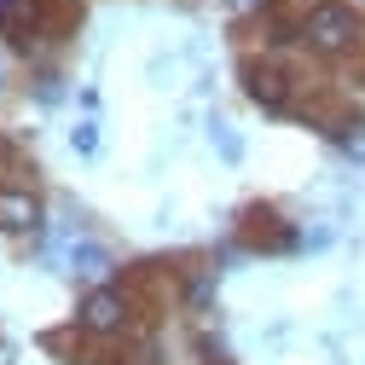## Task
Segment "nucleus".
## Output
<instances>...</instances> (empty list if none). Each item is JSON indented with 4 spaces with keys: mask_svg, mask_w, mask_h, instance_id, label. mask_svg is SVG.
I'll return each instance as SVG.
<instances>
[{
    "mask_svg": "<svg viewBox=\"0 0 365 365\" xmlns=\"http://www.w3.org/2000/svg\"><path fill=\"white\" fill-rule=\"evenodd\" d=\"M215 145H220V157H226V163H238V151H244V145H238V133L226 128V122H215Z\"/></svg>",
    "mask_w": 365,
    "mask_h": 365,
    "instance_id": "obj_6",
    "label": "nucleus"
},
{
    "mask_svg": "<svg viewBox=\"0 0 365 365\" xmlns=\"http://www.w3.org/2000/svg\"><path fill=\"white\" fill-rule=\"evenodd\" d=\"M342 145H348L354 157H365V128H359V133H342Z\"/></svg>",
    "mask_w": 365,
    "mask_h": 365,
    "instance_id": "obj_8",
    "label": "nucleus"
},
{
    "mask_svg": "<svg viewBox=\"0 0 365 365\" xmlns=\"http://www.w3.org/2000/svg\"><path fill=\"white\" fill-rule=\"evenodd\" d=\"M70 272H81V279H99V272H110V255L99 244H76L70 250Z\"/></svg>",
    "mask_w": 365,
    "mask_h": 365,
    "instance_id": "obj_5",
    "label": "nucleus"
},
{
    "mask_svg": "<svg viewBox=\"0 0 365 365\" xmlns=\"http://www.w3.org/2000/svg\"><path fill=\"white\" fill-rule=\"evenodd\" d=\"M302 35L313 41L319 53H342V47H354V35H359V18H354L348 6H336V0H325V6H313V12H307Z\"/></svg>",
    "mask_w": 365,
    "mask_h": 365,
    "instance_id": "obj_1",
    "label": "nucleus"
},
{
    "mask_svg": "<svg viewBox=\"0 0 365 365\" xmlns=\"http://www.w3.org/2000/svg\"><path fill=\"white\" fill-rule=\"evenodd\" d=\"M244 76H250V99H255V105H267V110H279V105H284V76H279V70L250 64Z\"/></svg>",
    "mask_w": 365,
    "mask_h": 365,
    "instance_id": "obj_4",
    "label": "nucleus"
},
{
    "mask_svg": "<svg viewBox=\"0 0 365 365\" xmlns=\"http://www.w3.org/2000/svg\"><path fill=\"white\" fill-rule=\"evenodd\" d=\"M0 226H6V232H35L41 226V203L29 192H0Z\"/></svg>",
    "mask_w": 365,
    "mask_h": 365,
    "instance_id": "obj_3",
    "label": "nucleus"
},
{
    "mask_svg": "<svg viewBox=\"0 0 365 365\" xmlns=\"http://www.w3.org/2000/svg\"><path fill=\"white\" fill-rule=\"evenodd\" d=\"M0 365H12V354H6V348H0Z\"/></svg>",
    "mask_w": 365,
    "mask_h": 365,
    "instance_id": "obj_10",
    "label": "nucleus"
},
{
    "mask_svg": "<svg viewBox=\"0 0 365 365\" xmlns=\"http://www.w3.org/2000/svg\"><path fill=\"white\" fill-rule=\"evenodd\" d=\"M122 319H128V307H122V296L116 290H87V302H81V331H93V336H116L122 331Z\"/></svg>",
    "mask_w": 365,
    "mask_h": 365,
    "instance_id": "obj_2",
    "label": "nucleus"
},
{
    "mask_svg": "<svg viewBox=\"0 0 365 365\" xmlns=\"http://www.w3.org/2000/svg\"><path fill=\"white\" fill-rule=\"evenodd\" d=\"M232 12H267V0H226Z\"/></svg>",
    "mask_w": 365,
    "mask_h": 365,
    "instance_id": "obj_9",
    "label": "nucleus"
},
{
    "mask_svg": "<svg viewBox=\"0 0 365 365\" xmlns=\"http://www.w3.org/2000/svg\"><path fill=\"white\" fill-rule=\"evenodd\" d=\"M70 145H76L81 157H93V151H99V133H93V122H81V128L70 133Z\"/></svg>",
    "mask_w": 365,
    "mask_h": 365,
    "instance_id": "obj_7",
    "label": "nucleus"
}]
</instances>
